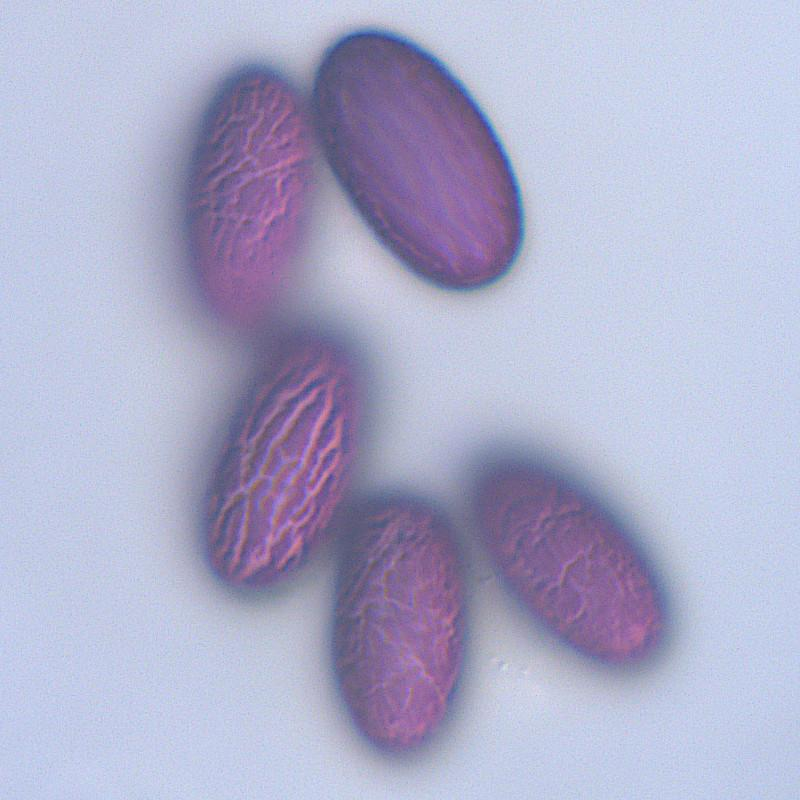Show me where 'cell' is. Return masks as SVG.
<instances>
[{
    "mask_svg": "<svg viewBox=\"0 0 800 800\" xmlns=\"http://www.w3.org/2000/svg\"><path fill=\"white\" fill-rule=\"evenodd\" d=\"M440 61L395 33L359 28L321 55L309 103L320 155L387 243L442 256L473 242L498 206L434 178Z\"/></svg>",
    "mask_w": 800,
    "mask_h": 800,
    "instance_id": "cell-1",
    "label": "cell"
},
{
    "mask_svg": "<svg viewBox=\"0 0 800 800\" xmlns=\"http://www.w3.org/2000/svg\"><path fill=\"white\" fill-rule=\"evenodd\" d=\"M233 437L219 501L233 516L235 548L270 564L302 560L347 475L353 434L281 424Z\"/></svg>",
    "mask_w": 800,
    "mask_h": 800,
    "instance_id": "cell-2",
    "label": "cell"
}]
</instances>
